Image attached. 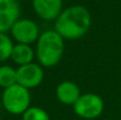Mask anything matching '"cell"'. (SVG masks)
I'll list each match as a JSON object with an SVG mask.
<instances>
[{
  "mask_svg": "<svg viewBox=\"0 0 121 120\" xmlns=\"http://www.w3.org/2000/svg\"><path fill=\"white\" fill-rule=\"evenodd\" d=\"M56 97L63 104L71 105L78 101L81 95H80L79 87L75 83L70 82V81H65L57 86Z\"/></svg>",
  "mask_w": 121,
  "mask_h": 120,
  "instance_id": "obj_9",
  "label": "cell"
},
{
  "mask_svg": "<svg viewBox=\"0 0 121 120\" xmlns=\"http://www.w3.org/2000/svg\"><path fill=\"white\" fill-rule=\"evenodd\" d=\"M63 52L64 40L56 31H46L38 37L36 54L43 66H55L62 59Z\"/></svg>",
  "mask_w": 121,
  "mask_h": 120,
  "instance_id": "obj_2",
  "label": "cell"
},
{
  "mask_svg": "<svg viewBox=\"0 0 121 120\" xmlns=\"http://www.w3.org/2000/svg\"><path fill=\"white\" fill-rule=\"evenodd\" d=\"M17 84L26 88H34L40 85L44 80V70L37 64L30 63L27 65L19 66L16 70Z\"/></svg>",
  "mask_w": 121,
  "mask_h": 120,
  "instance_id": "obj_5",
  "label": "cell"
},
{
  "mask_svg": "<svg viewBox=\"0 0 121 120\" xmlns=\"http://www.w3.org/2000/svg\"><path fill=\"white\" fill-rule=\"evenodd\" d=\"M19 14L20 8L17 0H0V33L12 29Z\"/></svg>",
  "mask_w": 121,
  "mask_h": 120,
  "instance_id": "obj_7",
  "label": "cell"
},
{
  "mask_svg": "<svg viewBox=\"0 0 121 120\" xmlns=\"http://www.w3.org/2000/svg\"><path fill=\"white\" fill-rule=\"evenodd\" d=\"M13 47L14 45H13L11 38L6 34L0 33V63L11 57Z\"/></svg>",
  "mask_w": 121,
  "mask_h": 120,
  "instance_id": "obj_12",
  "label": "cell"
},
{
  "mask_svg": "<svg viewBox=\"0 0 121 120\" xmlns=\"http://www.w3.org/2000/svg\"><path fill=\"white\" fill-rule=\"evenodd\" d=\"M104 104L99 96L95 94H85L78 99L73 104V108L77 115L85 119L97 118L102 113Z\"/></svg>",
  "mask_w": 121,
  "mask_h": 120,
  "instance_id": "obj_4",
  "label": "cell"
},
{
  "mask_svg": "<svg viewBox=\"0 0 121 120\" xmlns=\"http://www.w3.org/2000/svg\"><path fill=\"white\" fill-rule=\"evenodd\" d=\"M11 59L13 62L18 64L19 66H23L32 63L34 59V51L29 45L17 44L13 47Z\"/></svg>",
  "mask_w": 121,
  "mask_h": 120,
  "instance_id": "obj_10",
  "label": "cell"
},
{
  "mask_svg": "<svg viewBox=\"0 0 121 120\" xmlns=\"http://www.w3.org/2000/svg\"><path fill=\"white\" fill-rule=\"evenodd\" d=\"M0 111H1V108H0Z\"/></svg>",
  "mask_w": 121,
  "mask_h": 120,
  "instance_id": "obj_14",
  "label": "cell"
},
{
  "mask_svg": "<svg viewBox=\"0 0 121 120\" xmlns=\"http://www.w3.org/2000/svg\"><path fill=\"white\" fill-rule=\"evenodd\" d=\"M22 120H50V117L44 108L29 107L23 113Z\"/></svg>",
  "mask_w": 121,
  "mask_h": 120,
  "instance_id": "obj_13",
  "label": "cell"
},
{
  "mask_svg": "<svg viewBox=\"0 0 121 120\" xmlns=\"http://www.w3.org/2000/svg\"><path fill=\"white\" fill-rule=\"evenodd\" d=\"M13 37L18 42V44L30 45L35 42L39 35L38 27L34 21L30 19L17 20L11 29Z\"/></svg>",
  "mask_w": 121,
  "mask_h": 120,
  "instance_id": "obj_6",
  "label": "cell"
},
{
  "mask_svg": "<svg viewBox=\"0 0 121 120\" xmlns=\"http://www.w3.org/2000/svg\"><path fill=\"white\" fill-rule=\"evenodd\" d=\"M33 8L36 14L45 20H52L62 12V0H33Z\"/></svg>",
  "mask_w": 121,
  "mask_h": 120,
  "instance_id": "obj_8",
  "label": "cell"
},
{
  "mask_svg": "<svg viewBox=\"0 0 121 120\" xmlns=\"http://www.w3.org/2000/svg\"><path fill=\"white\" fill-rule=\"evenodd\" d=\"M1 101L5 111L13 115H20L29 108L31 96L28 88L15 84L4 89Z\"/></svg>",
  "mask_w": 121,
  "mask_h": 120,
  "instance_id": "obj_3",
  "label": "cell"
},
{
  "mask_svg": "<svg viewBox=\"0 0 121 120\" xmlns=\"http://www.w3.org/2000/svg\"><path fill=\"white\" fill-rule=\"evenodd\" d=\"M17 84L16 70L11 66H1L0 67V86L4 89Z\"/></svg>",
  "mask_w": 121,
  "mask_h": 120,
  "instance_id": "obj_11",
  "label": "cell"
},
{
  "mask_svg": "<svg viewBox=\"0 0 121 120\" xmlns=\"http://www.w3.org/2000/svg\"><path fill=\"white\" fill-rule=\"evenodd\" d=\"M91 22L87 9L81 5H73L60 14L55 21V31L67 39H75L85 35Z\"/></svg>",
  "mask_w": 121,
  "mask_h": 120,
  "instance_id": "obj_1",
  "label": "cell"
}]
</instances>
